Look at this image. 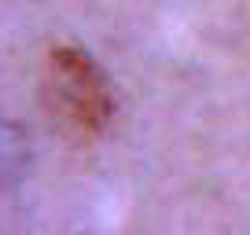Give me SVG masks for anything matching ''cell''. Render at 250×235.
<instances>
[{
	"instance_id": "1",
	"label": "cell",
	"mask_w": 250,
	"mask_h": 235,
	"mask_svg": "<svg viewBox=\"0 0 250 235\" xmlns=\"http://www.w3.org/2000/svg\"><path fill=\"white\" fill-rule=\"evenodd\" d=\"M44 107L52 125L66 140L88 143L110 125L114 114L110 81L88 52L74 44L55 48L44 70Z\"/></svg>"
}]
</instances>
